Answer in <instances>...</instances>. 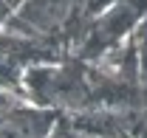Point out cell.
<instances>
[{"instance_id": "cell-1", "label": "cell", "mask_w": 147, "mask_h": 138, "mask_svg": "<svg viewBox=\"0 0 147 138\" xmlns=\"http://www.w3.org/2000/svg\"><path fill=\"white\" fill-rule=\"evenodd\" d=\"M74 0H31L28 14L34 20V25H62L65 17L71 14Z\"/></svg>"}]
</instances>
